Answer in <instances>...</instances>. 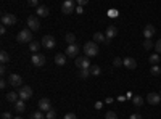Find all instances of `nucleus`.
Listing matches in <instances>:
<instances>
[{
  "label": "nucleus",
  "instance_id": "12",
  "mask_svg": "<svg viewBox=\"0 0 161 119\" xmlns=\"http://www.w3.org/2000/svg\"><path fill=\"white\" fill-rule=\"evenodd\" d=\"M147 101L150 105H158V103H161V95L155 94V92H150V94L147 95Z\"/></svg>",
  "mask_w": 161,
  "mask_h": 119
},
{
  "label": "nucleus",
  "instance_id": "30",
  "mask_svg": "<svg viewBox=\"0 0 161 119\" xmlns=\"http://www.w3.org/2000/svg\"><path fill=\"white\" fill-rule=\"evenodd\" d=\"M31 119H45V116L42 114V111H36L31 114Z\"/></svg>",
  "mask_w": 161,
  "mask_h": 119
},
{
  "label": "nucleus",
  "instance_id": "37",
  "mask_svg": "<svg viewBox=\"0 0 161 119\" xmlns=\"http://www.w3.org/2000/svg\"><path fill=\"white\" fill-rule=\"evenodd\" d=\"M28 5H29V7H37V8L40 7V5H39V0H29Z\"/></svg>",
  "mask_w": 161,
  "mask_h": 119
},
{
  "label": "nucleus",
  "instance_id": "42",
  "mask_svg": "<svg viewBox=\"0 0 161 119\" xmlns=\"http://www.w3.org/2000/svg\"><path fill=\"white\" fill-rule=\"evenodd\" d=\"M76 13H77V15H82V13H84V8H82V7H77V8H76Z\"/></svg>",
  "mask_w": 161,
  "mask_h": 119
},
{
  "label": "nucleus",
  "instance_id": "18",
  "mask_svg": "<svg viewBox=\"0 0 161 119\" xmlns=\"http://www.w3.org/2000/svg\"><path fill=\"white\" fill-rule=\"evenodd\" d=\"M18 98H19V94H16V92H13V90H10L8 94H7V100H8L10 103H13V105L18 101Z\"/></svg>",
  "mask_w": 161,
  "mask_h": 119
},
{
  "label": "nucleus",
  "instance_id": "40",
  "mask_svg": "<svg viewBox=\"0 0 161 119\" xmlns=\"http://www.w3.org/2000/svg\"><path fill=\"white\" fill-rule=\"evenodd\" d=\"M5 73H7V66H5V64H2V66H0V74L3 76Z\"/></svg>",
  "mask_w": 161,
  "mask_h": 119
},
{
  "label": "nucleus",
  "instance_id": "24",
  "mask_svg": "<svg viewBox=\"0 0 161 119\" xmlns=\"http://www.w3.org/2000/svg\"><path fill=\"white\" fill-rule=\"evenodd\" d=\"M90 74H92V76H100V74H102L100 66H97V64H92V66H90Z\"/></svg>",
  "mask_w": 161,
  "mask_h": 119
},
{
  "label": "nucleus",
  "instance_id": "21",
  "mask_svg": "<svg viewBox=\"0 0 161 119\" xmlns=\"http://www.w3.org/2000/svg\"><path fill=\"white\" fill-rule=\"evenodd\" d=\"M8 61H10V55L7 53L5 50H2V51H0V63H2V64H7Z\"/></svg>",
  "mask_w": 161,
  "mask_h": 119
},
{
  "label": "nucleus",
  "instance_id": "20",
  "mask_svg": "<svg viewBox=\"0 0 161 119\" xmlns=\"http://www.w3.org/2000/svg\"><path fill=\"white\" fill-rule=\"evenodd\" d=\"M64 63H66V55H63V53H57V55H55V64L63 66Z\"/></svg>",
  "mask_w": 161,
  "mask_h": 119
},
{
  "label": "nucleus",
  "instance_id": "27",
  "mask_svg": "<svg viewBox=\"0 0 161 119\" xmlns=\"http://www.w3.org/2000/svg\"><path fill=\"white\" fill-rule=\"evenodd\" d=\"M150 74L155 76V77L161 76V68H159V66H152V68H150Z\"/></svg>",
  "mask_w": 161,
  "mask_h": 119
},
{
  "label": "nucleus",
  "instance_id": "4",
  "mask_svg": "<svg viewBox=\"0 0 161 119\" xmlns=\"http://www.w3.org/2000/svg\"><path fill=\"white\" fill-rule=\"evenodd\" d=\"M16 16L13 15V13H3L2 15V26H13L16 24Z\"/></svg>",
  "mask_w": 161,
  "mask_h": 119
},
{
  "label": "nucleus",
  "instance_id": "3",
  "mask_svg": "<svg viewBox=\"0 0 161 119\" xmlns=\"http://www.w3.org/2000/svg\"><path fill=\"white\" fill-rule=\"evenodd\" d=\"M74 64L77 66L79 69H90V66H92L87 57H77L76 61H74Z\"/></svg>",
  "mask_w": 161,
  "mask_h": 119
},
{
  "label": "nucleus",
  "instance_id": "5",
  "mask_svg": "<svg viewBox=\"0 0 161 119\" xmlns=\"http://www.w3.org/2000/svg\"><path fill=\"white\" fill-rule=\"evenodd\" d=\"M18 94H19V100H29L31 97H32V89L29 87V85H23L21 89H19V92H18Z\"/></svg>",
  "mask_w": 161,
  "mask_h": 119
},
{
  "label": "nucleus",
  "instance_id": "10",
  "mask_svg": "<svg viewBox=\"0 0 161 119\" xmlns=\"http://www.w3.org/2000/svg\"><path fill=\"white\" fill-rule=\"evenodd\" d=\"M8 82H10L11 87H19L21 82H23V79H21V76H18V74H10V76H8Z\"/></svg>",
  "mask_w": 161,
  "mask_h": 119
},
{
  "label": "nucleus",
  "instance_id": "16",
  "mask_svg": "<svg viewBox=\"0 0 161 119\" xmlns=\"http://www.w3.org/2000/svg\"><path fill=\"white\" fill-rule=\"evenodd\" d=\"M36 13H37V16H48L50 15V10H48V7H45V5H40L37 10H36Z\"/></svg>",
  "mask_w": 161,
  "mask_h": 119
},
{
  "label": "nucleus",
  "instance_id": "35",
  "mask_svg": "<svg viewBox=\"0 0 161 119\" xmlns=\"http://www.w3.org/2000/svg\"><path fill=\"white\" fill-rule=\"evenodd\" d=\"M155 50H156V53H158V55L161 53V39H159V41L155 44Z\"/></svg>",
  "mask_w": 161,
  "mask_h": 119
},
{
  "label": "nucleus",
  "instance_id": "33",
  "mask_svg": "<svg viewBox=\"0 0 161 119\" xmlns=\"http://www.w3.org/2000/svg\"><path fill=\"white\" fill-rule=\"evenodd\" d=\"M113 66H114V68H119V66H123V60H121V58H114Z\"/></svg>",
  "mask_w": 161,
  "mask_h": 119
},
{
  "label": "nucleus",
  "instance_id": "11",
  "mask_svg": "<svg viewBox=\"0 0 161 119\" xmlns=\"http://www.w3.org/2000/svg\"><path fill=\"white\" fill-rule=\"evenodd\" d=\"M77 53H79V47L74 44V45H68V48H66V57L68 58H76L77 57Z\"/></svg>",
  "mask_w": 161,
  "mask_h": 119
},
{
  "label": "nucleus",
  "instance_id": "28",
  "mask_svg": "<svg viewBox=\"0 0 161 119\" xmlns=\"http://www.w3.org/2000/svg\"><path fill=\"white\" fill-rule=\"evenodd\" d=\"M90 76V69H80L79 71V77L80 79H87Z\"/></svg>",
  "mask_w": 161,
  "mask_h": 119
},
{
  "label": "nucleus",
  "instance_id": "39",
  "mask_svg": "<svg viewBox=\"0 0 161 119\" xmlns=\"http://www.w3.org/2000/svg\"><path fill=\"white\" fill-rule=\"evenodd\" d=\"M2 119H13L10 113H2Z\"/></svg>",
  "mask_w": 161,
  "mask_h": 119
},
{
  "label": "nucleus",
  "instance_id": "45",
  "mask_svg": "<svg viewBox=\"0 0 161 119\" xmlns=\"http://www.w3.org/2000/svg\"><path fill=\"white\" fill-rule=\"evenodd\" d=\"M5 32H7V26H2V28H0V34H2V35H3Z\"/></svg>",
  "mask_w": 161,
  "mask_h": 119
},
{
  "label": "nucleus",
  "instance_id": "2",
  "mask_svg": "<svg viewBox=\"0 0 161 119\" xmlns=\"http://www.w3.org/2000/svg\"><path fill=\"white\" fill-rule=\"evenodd\" d=\"M16 41H18L19 44H31V42H32V31H31V29H23V31L18 34Z\"/></svg>",
  "mask_w": 161,
  "mask_h": 119
},
{
  "label": "nucleus",
  "instance_id": "36",
  "mask_svg": "<svg viewBox=\"0 0 161 119\" xmlns=\"http://www.w3.org/2000/svg\"><path fill=\"white\" fill-rule=\"evenodd\" d=\"M63 119H77V116H76L74 113H68V114L63 116Z\"/></svg>",
  "mask_w": 161,
  "mask_h": 119
},
{
  "label": "nucleus",
  "instance_id": "43",
  "mask_svg": "<svg viewBox=\"0 0 161 119\" xmlns=\"http://www.w3.org/2000/svg\"><path fill=\"white\" fill-rule=\"evenodd\" d=\"M108 15H110V16H118V11H116V10H110Z\"/></svg>",
  "mask_w": 161,
  "mask_h": 119
},
{
  "label": "nucleus",
  "instance_id": "32",
  "mask_svg": "<svg viewBox=\"0 0 161 119\" xmlns=\"http://www.w3.org/2000/svg\"><path fill=\"white\" fill-rule=\"evenodd\" d=\"M105 119H118V114L114 111H108V113H106V116H105Z\"/></svg>",
  "mask_w": 161,
  "mask_h": 119
},
{
  "label": "nucleus",
  "instance_id": "6",
  "mask_svg": "<svg viewBox=\"0 0 161 119\" xmlns=\"http://www.w3.org/2000/svg\"><path fill=\"white\" fill-rule=\"evenodd\" d=\"M61 11L64 13V15H71V13H74V2L73 0H64V2L61 3Z\"/></svg>",
  "mask_w": 161,
  "mask_h": 119
},
{
  "label": "nucleus",
  "instance_id": "8",
  "mask_svg": "<svg viewBox=\"0 0 161 119\" xmlns=\"http://www.w3.org/2000/svg\"><path fill=\"white\" fill-rule=\"evenodd\" d=\"M40 44H42L47 50H52V48H55V39H53V35H45V37H42V42H40Z\"/></svg>",
  "mask_w": 161,
  "mask_h": 119
},
{
  "label": "nucleus",
  "instance_id": "44",
  "mask_svg": "<svg viewBox=\"0 0 161 119\" xmlns=\"http://www.w3.org/2000/svg\"><path fill=\"white\" fill-rule=\"evenodd\" d=\"M0 87H2V89L7 87V81H5V79H2V81H0Z\"/></svg>",
  "mask_w": 161,
  "mask_h": 119
},
{
  "label": "nucleus",
  "instance_id": "26",
  "mask_svg": "<svg viewBox=\"0 0 161 119\" xmlns=\"http://www.w3.org/2000/svg\"><path fill=\"white\" fill-rule=\"evenodd\" d=\"M106 41V39H105V35L102 34V32H95V34H93V42H105Z\"/></svg>",
  "mask_w": 161,
  "mask_h": 119
},
{
  "label": "nucleus",
  "instance_id": "14",
  "mask_svg": "<svg viewBox=\"0 0 161 119\" xmlns=\"http://www.w3.org/2000/svg\"><path fill=\"white\" fill-rule=\"evenodd\" d=\"M123 64L126 66L127 69H136V68H137V61L134 60V58H130V57H126V58L123 60Z\"/></svg>",
  "mask_w": 161,
  "mask_h": 119
},
{
  "label": "nucleus",
  "instance_id": "22",
  "mask_svg": "<svg viewBox=\"0 0 161 119\" xmlns=\"http://www.w3.org/2000/svg\"><path fill=\"white\" fill-rule=\"evenodd\" d=\"M40 45H42L40 42H37V41H32V42L29 44V50H31V51H34V53H37V51H39V48H40Z\"/></svg>",
  "mask_w": 161,
  "mask_h": 119
},
{
  "label": "nucleus",
  "instance_id": "25",
  "mask_svg": "<svg viewBox=\"0 0 161 119\" xmlns=\"http://www.w3.org/2000/svg\"><path fill=\"white\" fill-rule=\"evenodd\" d=\"M64 41L68 42L69 45H74V42H76V35H74V34H71V32H68V34L64 35Z\"/></svg>",
  "mask_w": 161,
  "mask_h": 119
},
{
  "label": "nucleus",
  "instance_id": "15",
  "mask_svg": "<svg viewBox=\"0 0 161 119\" xmlns=\"http://www.w3.org/2000/svg\"><path fill=\"white\" fill-rule=\"evenodd\" d=\"M155 26H152V24H147L145 26V29H143V37L145 39H152L153 37V34H155Z\"/></svg>",
  "mask_w": 161,
  "mask_h": 119
},
{
  "label": "nucleus",
  "instance_id": "31",
  "mask_svg": "<svg viewBox=\"0 0 161 119\" xmlns=\"http://www.w3.org/2000/svg\"><path fill=\"white\" fill-rule=\"evenodd\" d=\"M132 101H134V105H136V106H142V105H143V98H142V97H134Z\"/></svg>",
  "mask_w": 161,
  "mask_h": 119
},
{
  "label": "nucleus",
  "instance_id": "9",
  "mask_svg": "<svg viewBox=\"0 0 161 119\" xmlns=\"http://www.w3.org/2000/svg\"><path fill=\"white\" fill-rule=\"evenodd\" d=\"M37 105H39V110H40V111H45V113H47V111L52 110V103H50L48 98H40Z\"/></svg>",
  "mask_w": 161,
  "mask_h": 119
},
{
  "label": "nucleus",
  "instance_id": "1",
  "mask_svg": "<svg viewBox=\"0 0 161 119\" xmlns=\"http://www.w3.org/2000/svg\"><path fill=\"white\" fill-rule=\"evenodd\" d=\"M84 53H86V57H87V58L97 57V55H98V45H97L95 42H93V41L86 42V45H84Z\"/></svg>",
  "mask_w": 161,
  "mask_h": 119
},
{
  "label": "nucleus",
  "instance_id": "7",
  "mask_svg": "<svg viewBox=\"0 0 161 119\" xmlns=\"http://www.w3.org/2000/svg\"><path fill=\"white\" fill-rule=\"evenodd\" d=\"M28 26H29L31 31H39V29H40V21H39V18L34 16V15H31V16L28 18Z\"/></svg>",
  "mask_w": 161,
  "mask_h": 119
},
{
  "label": "nucleus",
  "instance_id": "41",
  "mask_svg": "<svg viewBox=\"0 0 161 119\" xmlns=\"http://www.w3.org/2000/svg\"><path fill=\"white\" fill-rule=\"evenodd\" d=\"M77 5H79V7H84V5H87V0H77Z\"/></svg>",
  "mask_w": 161,
  "mask_h": 119
},
{
  "label": "nucleus",
  "instance_id": "17",
  "mask_svg": "<svg viewBox=\"0 0 161 119\" xmlns=\"http://www.w3.org/2000/svg\"><path fill=\"white\" fill-rule=\"evenodd\" d=\"M116 34H118L116 26H108V28H106V39H114Z\"/></svg>",
  "mask_w": 161,
  "mask_h": 119
},
{
  "label": "nucleus",
  "instance_id": "47",
  "mask_svg": "<svg viewBox=\"0 0 161 119\" xmlns=\"http://www.w3.org/2000/svg\"><path fill=\"white\" fill-rule=\"evenodd\" d=\"M13 119H24L23 116H16V117H13Z\"/></svg>",
  "mask_w": 161,
  "mask_h": 119
},
{
  "label": "nucleus",
  "instance_id": "23",
  "mask_svg": "<svg viewBox=\"0 0 161 119\" xmlns=\"http://www.w3.org/2000/svg\"><path fill=\"white\" fill-rule=\"evenodd\" d=\"M148 61H150V64H152V66H158V63H159V55H158V53L150 55Z\"/></svg>",
  "mask_w": 161,
  "mask_h": 119
},
{
  "label": "nucleus",
  "instance_id": "38",
  "mask_svg": "<svg viewBox=\"0 0 161 119\" xmlns=\"http://www.w3.org/2000/svg\"><path fill=\"white\" fill-rule=\"evenodd\" d=\"M129 119H142V116H140L139 113H134V114L129 116Z\"/></svg>",
  "mask_w": 161,
  "mask_h": 119
},
{
  "label": "nucleus",
  "instance_id": "29",
  "mask_svg": "<svg viewBox=\"0 0 161 119\" xmlns=\"http://www.w3.org/2000/svg\"><path fill=\"white\" fill-rule=\"evenodd\" d=\"M55 117H57V111L55 110H50V111L45 113V119H55Z\"/></svg>",
  "mask_w": 161,
  "mask_h": 119
},
{
  "label": "nucleus",
  "instance_id": "46",
  "mask_svg": "<svg viewBox=\"0 0 161 119\" xmlns=\"http://www.w3.org/2000/svg\"><path fill=\"white\" fill-rule=\"evenodd\" d=\"M102 106H103V103H100V101H98V103H97V105H95V108H98V110H100V108H102Z\"/></svg>",
  "mask_w": 161,
  "mask_h": 119
},
{
  "label": "nucleus",
  "instance_id": "34",
  "mask_svg": "<svg viewBox=\"0 0 161 119\" xmlns=\"http://www.w3.org/2000/svg\"><path fill=\"white\" fill-rule=\"evenodd\" d=\"M143 47H145L147 50L152 48V41H150V39H145V41H143Z\"/></svg>",
  "mask_w": 161,
  "mask_h": 119
},
{
  "label": "nucleus",
  "instance_id": "13",
  "mask_svg": "<svg viewBox=\"0 0 161 119\" xmlns=\"http://www.w3.org/2000/svg\"><path fill=\"white\" fill-rule=\"evenodd\" d=\"M32 64L36 66H44L45 64V57L42 53H34L32 55Z\"/></svg>",
  "mask_w": 161,
  "mask_h": 119
},
{
  "label": "nucleus",
  "instance_id": "19",
  "mask_svg": "<svg viewBox=\"0 0 161 119\" xmlns=\"http://www.w3.org/2000/svg\"><path fill=\"white\" fill-rule=\"evenodd\" d=\"M13 106H15V111L16 113H23L24 110H26V105H24V100H18L15 105H13Z\"/></svg>",
  "mask_w": 161,
  "mask_h": 119
}]
</instances>
